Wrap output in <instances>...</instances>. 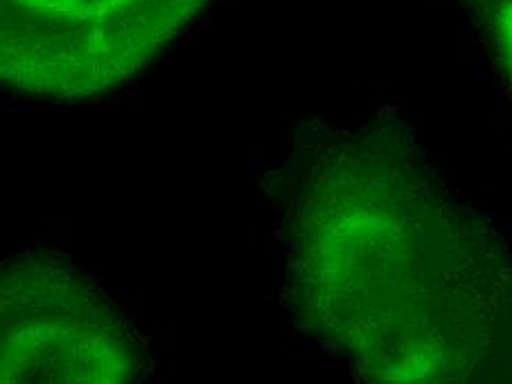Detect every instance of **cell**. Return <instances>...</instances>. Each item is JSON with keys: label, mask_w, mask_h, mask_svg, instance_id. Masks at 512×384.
<instances>
[{"label": "cell", "mask_w": 512, "mask_h": 384, "mask_svg": "<svg viewBox=\"0 0 512 384\" xmlns=\"http://www.w3.org/2000/svg\"><path fill=\"white\" fill-rule=\"evenodd\" d=\"M490 47L512 89V0H482Z\"/></svg>", "instance_id": "obj_4"}, {"label": "cell", "mask_w": 512, "mask_h": 384, "mask_svg": "<svg viewBox=\"0 0 512 384\" xmlns=\"http://www.w3.org/2000/svg\"><path fill=\"white\" fill-rule=\"evenodd\" d=\"M285 303L358 384H512V248L411 128L296 135L279 184Z\"/></svg>", "instance_id": "obj_1"}, {"label": "cell", "mask_w": 512, "mask_h": 384, "mask_svg": "<svg viewBox=\"0 0 512 384\" xmlns=\"http://www.w3.org/2000/svg\"><path fill=\"white\" fill-rule=\"evenodd\" d=\"M144 343L67 256L29 250L0 276V384H140Z\"/></svg>", "instance_id": "obj_3"}, {"label": "cell", "mask_w": 512, "mask_h": 384, "mask_svg": "<svg viewBox=\"0 0 512 384\" xmlns=\"http://www.w3.org/2000/svg\"><path fill=\"white\" fill-rule=\"evenodd\" d=\"M212 0H0V76L36 98L124 87Z\"/></svg>", "instance_id": "obj_2"}]
</instances>
